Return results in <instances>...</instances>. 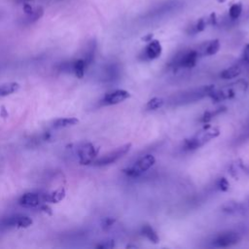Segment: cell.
I'll use <instances>...</instances> for the list:
<instances>
[{"label": "cell", "instance_id": "1", "mask_svg": "<svg viewBox=\"0 0 249 249\" xmlns=\"http://www.w3.org/2000/svg\"><path fill=\"white\" fill-rule=\"evenodd\" d=\"M213 88V85L201 86L199 88H194L181 92H177L169 96L165 102L170 106H179L194 103L204 98L205 96H208Z\"/></svg>", "mask_w": 249, "mask_h": 249}, {"label": "cell", "instance_id": "2", "mask_svg": "<svg viewBox=\"0 0 249 249\" xmlns=\"http://www.w3.org/2000/svg\"><path fill=\"white\" fill-rule=\"evenodd\" d=\"M248 89V83L247 81L243 79H239L235 82H232L231 84L226 85L225 87H222L220 89H216L215 87L208 94V97H210L213 102H219L224 101L228 99H232L235 97H238L246 92Z\"/></svg>", "mask_w": 249, "mask_h": 249}, {"label": "cell", "instance_id": "3", "mask_svg": "<svg viewBox=\"0 0 249 249\" xmlns=\"http://www.w3.org/2000/svg\"><path fill=\"white\" fill-rule=\"evenodd\" d=\"M220 135L219 127L211 124H204L199 130H197L193 136L185 139L183 148L187 151H193L202 147L212 139H215Z\"/></svg>", "mask_w": 249, "mask_h": 249}, {"label": "cell", "instance_id": "4", "mask_svg": "<svg viewBox=\"0 0 249 249\" xmlns=\"http://www.w3.org/2000/svg\"><path fill=\"white\" fill-rule=\"evenodd\" d=\"M199 55L196 50H186L175 54V56L170 60L168 67L174 71L191 69L196 64Z\"/></svg>", "mask_w": 249, "mask_h": 249}, {"label": "cell", "instance_id": "5", "mask_svg": "<svg viewBox=\"0 0 249 249\" xmlns=\"http://www.w3.org/2000/svg\"><path fill=\"white\" fill-rule=\"evenodd\" d=\"M155 162H156L155 157L151 154H147L139 158L131 165L124 168V172L126 174V176L131 178L139 177L140 175L145 173L147 170H149L155 164Z\"/></svg>", "mask_w": 249, "mask_h": 249}, {"label": "cell", "instance_id": "6", "mask_svg": "<svg viewBox=\"0 0 249 249\" xmlns=\"http://www.w3.org/2000/svg\"><path fill=\"white\" fill-rule=\"evenodd\" d=\"M130 147H131V144L130 143H127V144H124L119 148H117L116 150L114 151H111L105 155H103L102 157L94 160L92 161V163L94 165H97V166H102V165H107V164H111V163H114L116 162L118 160H120L121 158H123L129 150H130Z\"/></svg>", "mask_w": 249, "mask_h": 249}, {"label": "cell", "instance_id": "7", "mask_svg": "<svg viewBox=\"0 0 249 249\" xmlns=\"http://www.w3.org/2000/svg\"><path fill=\"white\" fill-rule=\"evenodd\" d=\"M240 239H241V236L236 231H223L217 234L212 239V245L218 248H227V247H231L237 244L240 241Z\"/></svg>", "mask_w": 249, "mask_h": 249}, {"label": "cell", "instance_id": "8", "mask_svg": "<svg viewBox=\"0 0 249 249\" xmlns=\"http://www.w3.org/2000/svg\"><path fill=\"white\" fill-rule=\"evenodd\" d=\"M98 154V148L92 143H84L78 149V157L81 164H89L95 160Z\"/></svg>", "mask_w": 249, "mask_h": 249}, {"label": "cell", "instance_id": "9", "mask_svg": "<svg viewBox=\"0 0 249 249\" xmlns=\"http://www.w3.org/2000/svg\"><path fill=\"white\" fill-rule=\"evenodd\" d=\"M129 96H130L129 92L125 89H115L106 93L103 96V98L101 99V104L105 106L116 105L129 98Z\"/></svg>", "mask_w": 249, "mask_h": 249}, {"label": "cell", "instance_id": "10", "mask_svg": "<svg viewBox=\"0 0 249 249\" xmlns=\"http://www.w3.org/2000/svg\"><path fill=\"white\" fill-rule=\"evenodd\" d=\"M222 211L228 214H244L249 211V203L247 200H229L222 205Z\"/></svg>", "mask_w": 249, "mask_h": 249}, {"label": "cell", "instance_id": "11", "mask_svg": "<svg viewBox=\"0 0 249 249\" xmlns=\"http://www.w3.org/2000/svg\"><path fill=\"white\" fill-rule=\"evenodd\" d=\"M161 45L158 40H151L143 51V60H153L161 54Z\"/></svg>", "mask_w": 249, "mask_h": 249}, {"label": "cell", "instance_id": "12", "mask_svg": "<svg viewBox=\"0 0 249 249\" xmlns=\"http://www.w3.org/2000/svg\"><path fill=\"white\" fill-rule=\"evenodd\" d=\"M220 49V42L219 40H210L207 42H203L198 46L197 49H196L198 53L199 57L205 56V55H213L215 54Z\"/></svg>", "mask_w": 249, "mask_h": 249}, {"label": "cell", "instance_id": "13", "mask_svg": "<svg viewBox=\"0 0 249 249\" xmlns=\"http://www.w3.org/2000/svg\"><path fill=\"white\" fill-rule=\"evenodd\" d=\"M6 227H18V228H28L32 225L33 221L30 217L25 215H17L8 218L4 221Z\"/></svg>", "mask_w": 249, "mask_h": 249}, {"label": "cell", "instance_id": "14", "mask_svg": "<svg viewBox=\"0 0 249 249\" xmlns=\"http://www.w3.org/2000/svg\"><path fill=\"white\" fill-rule=\"evenodd\" d=\"M18 204L26 208H34L40 204V196L35 193H25L18 199Z\"/></svg>", "mask_w": 249, "mask_h": 249}, {"label": "cell", "instance_id": "15", "mask_svg": "<svg viewBox=\"0 0 249 249\" xmlns=\"http://www.w3.org/2000/svg\"><path fill=\"white\" fill-rule=\"evenodd\" d=\"M120 67L118 64L113 63L107 65L103 70V78L105 81H114L120 76Z\"/></svg>", "mask_w": 249, "mask_h": 249}, {"label": "cell", "instance_id": "16", "mask_svg": "<svg viewBox=\"0 0 249 249\" xmlns=\"http://www.w3.org/2000/svg\"><path fill=\"white\" fill-rule=\"evenodd\" d=\"M65 196V190L64 188H59L50 194L44 195V201L45 202H53V203H56L59 202L60 200H62Z\"/></svg>", "mask_w": 249, "mask_h": 249}, {"label": "cell", "instance_id": "17", "mask_svg": "<svg viewBox=\"0 0 249 249\" xmlns=\"http://www.w3.org/2000/svg\"><path fill=\"white\" fill-rule=\"evenodd\" d=\"M88 65L89 64L86 62V60L84 58H80V59L75 60L71 64V68H72V71L74 72V74L76 75V77H78L79 79H82L85 75V70Z\"/></svg>", "mask_w": 249, "mask_h": 249}, {"label": "cell", "instance_id": "18", "mask_svg": "<svg viewBox=\"0 0 249 249\" xmlns=\"http://www.w3.org/2000/svg\"><path fill=\"white\" fill-rule=\"evenodd\" d=\"M240 74H241V67L239 65H232V66H230V67L224 69L220 73V77L222 79L229 80V79L235 78V77L239 76Z\"/></svg>", "mask_w": 249, "mask_h": 249}, {"label": "cell", "instance_id": "19", "mask_svg": "<svg viewBox=\"0 0 249 249\" xmlns=\"http://www.w3.org/2000/svg\"><path fill=\"white\" fill-rule=\"evenodd\" d=\"M19 87H20L19 84L17 82H10V83H6V84L0 86V97L7 96V95H10V94L18 91Z\"/></svg>", "mask_w": 249, "mask_h": 249}, {"label": "cell", "instance_id": "20", "mask_svg": "<svg viewBox=\"0 0 249 249\" xmlns=\"http://www.w3.org/2000/svg\"><path fill=\"white\" fill-rule=\"evenodd\" d=\"M141 233L153 243H158L160 240L157 231L150 225H143L141 228Z\"/></svg>", "mask_w": 249, "mask_h": 249}, {"label": "cell", "instance_id": "21", "mask_svg": "<svg viewBox=\"0 0 249 249\" xmlns=\"http://www.w3.org/2000/svg\"><path fill=\"white\" fill-rule=\"evenodd\" d=\"M79 123V120L74 117L70 118H60L54 121L53 123V127L54 128H62V127H67V126H72L75 125Z\"/></svg>", "mask_w": 249, "mask_h": 249}, {"label": "cell", "instance_id": "22", "mask_svg": "<svg viewBox=\"0 0 249 249\" xmlns=\"http://www.w3.org/2000/svg\"><path fill=\"white\" fill-rule=\"evenodd\" d=\"M226 111V107H219L217 109L214 110H210V111H206L203 113V115L200 117L199 122L203 123V124H207L209 123L213 118H215L216 116L222 114L223 112Z\"/></svg>", "mask_w": 249, "mask_h": 249}, {"label": "cell", "instance_id": "23", "mask_svg": "<svg viewBox=\"0 0 249 249\" xmlns=\"http://www.w3.org/2000/svg\"><path fill=\"white\" fill-rule=\"evenodd\" d=\"M208 24V18H199L195 24H193L191 27L188 29L189 34H196L198 32H201L202 30L205 29L206 25Z\"/></svg>", "mask_w": 249, "mask_h": 249}, {"label": "cell", "instance_id": "24", "mask_svg": "<svg viewBox=\"0 0 249 249\" xmlns=\"http://www.w3.org/2000/svg\"><path fill=\"white\" fill-rule=\"evenodd\" d=\"M165 103V100L161 97H153L151 98L147 104H146V109L147 110H157L160 109V107H162Z\"/></svg>", "mask_w": 249, "mask_h": 249}, {"label": "cell", "instance_id": "25", "mask_svg": "<svg viewBox=\"0 0 249 249\" xmlns=\"http://www.w3.org/2000/svg\"><path fill=\"white\" fill-rule=\"evenodd\" d=\"M241 13H242V4L241 3H235V4H232L230 7L229 17L231 20H235L240 17Z\"/></svg>", "mask_w": 249, "mask_h": 249}, {"label": "cell", "instance_id": "26", "mask_svg": "<svg viewBox=\"0 0 249 249\" xmlns=\"http://www.w3.org/2000/svg\"><path fill=\"white\" fill-rule=\"evenodd\" d=\"M43 14H44V9L41 7V6H38V7H36L35 9H34V12H33V14L32 15H30V16H27V21L30 23V22H34V21H36L37 19H39L42 16H43Z\"/></svg>", "mask_w": 249, "mask_h": 249}, {"label": "cell", "instance_id": "27", "mask_svg": "<svg viewBox=\"0 0 249 249\" xmlns=\"http://www.w3.org/2000/svg\"><path fill=\"white\" fill-rule=\"evenodd\" d=\"M216 186L222 192H227L230 189V183L225 177L219 178V180L216 183Z\"/></svg>", "mask_w": 249, "mask_h": 249}, {"label": "cell", "instance_id": "28", "mask_svg": "<svg viewBox=\"0 0 249 249\" xmlns=\"http://www.w3.org/2000/svg\"><path fill=\"white\" fill-rule=\"evenodd\" d=\"M237 139H238L237 142H238V141H244V140L249 139V119H248V121L246 122V124H244L243 130L239 133Z\"/></svg>", "mask_w": 249, "mask_h": 249}, {"label": "cell", "instance_id": "29", "mask_svg": "<svg viewBox=\"0 0 249 249\" xmlns=\"http://www.w3.org/2000/svg\"><path fill=\"white\" fill-rule=\"evenodd\" d=\"M113 247H115V242L113 239L103 240L99 244L96 245V248H100V249H110Z\"/></svg>", "mask_w": 249, "mask_h": 249}, {"label": "cell", "instance_id": "30", "mask_svg": "<svg viewBox=\"0 0 249 249\" xmlns=\"http://www.w3.org/2000/svg\"><path fill=\"white\" fill-rule=\"evenodd\" d=\"M116 222V219L113 218V217H106L102 220L101 222V227L104 229V230H108L109 228H111Z\"/></svg>", "mask_w": 249, "mask_h": 249}, {"label": "cell", "instance_id": "31", "mask_svg": "<svg viewBox=\"0 0 249 249\" xmlns=\"http://www.w3.org/2000/svg\"><path fill=\"white\" fill-rule=\"evenodd\" d=\"M22 10H23V12L25 13L26 16H30V15H32L33 12H34V8H33L29 3H23Z\"/></svg>", "mask_w": 249, "mask_h": 249}, {"label": "cell", "instance_id": "32", "mask_svg": "<svg viewBox=\"0 0 249 249\" xmlns=\"http://www.w3.org/2000/svg\"><path fill=\"white\" fill-rule=\"evenodd\" d=\"M242 60L247 64H249V44H247L244 47V50L242 53Z\"/></svg>", "mask_w": 249, "mask_h": 249}, {"label": "cell", "instance_id": "33", "mask_svg": "<svg viewBox=\"0 0 249 249\" xmlns=\"http://www.w3.org/2000/svg\"><path fill=\"white\" fill-rule=\"evenodd\" d=\"M41 209L44 211V212H46V213H49V214H52V211H51V208L47 205V204H45V205H43L42 207H41Z\"/></svg>", "mask_w": 249, "mask_h": 249}, {"label": "cell", "instance_id": "34", "mask_svg": "<svg viewBox=\"0 0 249 249\" xmlns=\"http://www.w3.org/2000/svg\"><path fill=\"white\" fill-rule=\"evenodd\" d=\"M1 108H2V109H1V112H0V116H1V117H3V118L8 117V112L6 111V109L4 108V106H2Z\"/></svg>", "mask_w": 249, "mask_h": 249}, {"label": "cell", "instance_id": "35", "mask_svg": "<svg viewBox=\"0 0 249 249\" xmlns=\"http://www.w3.org/2000/svg\"><path fill=\"white\" fill-rule=\"evenodd\" d=\"M152 38H153V34H148L147 36L143 37V38H142V40H143V41H145V42H150V41L152 40Z\"/></svg>", "mask_w": 249, "mask_h": 249}, {"label": "cell", "instance_id": "36", "mask_svg": "<svg viewBox=\"0 0 249 249\" xmlns=\"http://www.w3.org/2000/svg\"><path fill=\"white\" fill-rule=\"evenodd\" d=\"M226 0H217V2H219V3H224Z\"/></svg>", "mask_w": 249, "mask_h": 249}, {"label": "cell", "instance_id": "37", "mask_svg": "<svg viewBox=\"0 0 249 249\" xmlns=\"http://www.w3.org/2000/svg\"><path fill=\"white\" fill-rule=\"evenodd\" d=\"M245 169H246V170H248V171H249V166H245Z\"/></svg>", "mask_w": 249, "mask_h": 249}, {"label": "cell", "instance_id": "38", "mask_svg": "<svg viewBox=\"0 0 249 249\" xmlns=\"http://www.w3.org/2000/svg\"><path fill=\"white\" fill-rule=\"evenodd\" d=\"M247 201H248V203H249V199H247Z\"/></svg>", "mask_w": 249, "mask_h": 249}]
</instances>
